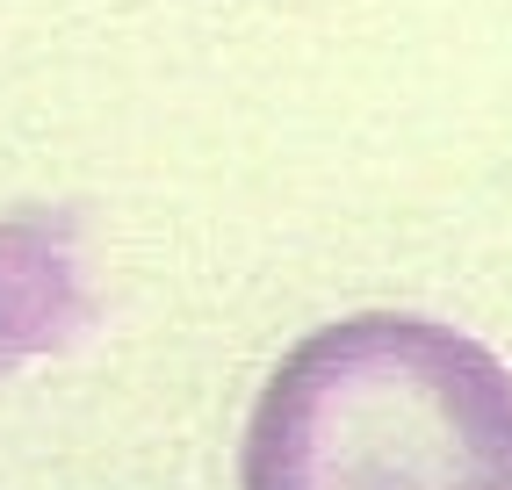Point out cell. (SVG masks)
<instances>
[{
	"instance_id": "6da1fadb",
	"label": "cell",
	"mask_w": 512,
	"mask_h": 490,
	"mask_svg": "<svg viewBox=\"0 0 512 490\" xmlns=\"http://www.w3.org/2000/svg\"><path fill=\"white\" fill-rule=\"evenodd\" d=\"M238 490H512V368L404 310L318 325L260 382Z\"/></svg>"
}]
</instances>
